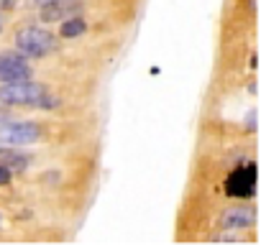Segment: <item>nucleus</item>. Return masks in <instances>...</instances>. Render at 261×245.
Segmentation results:
<instances>
[{"instance_id":"nucleus-1","label":"nucleus","mask_w":261,"mask_h":245,"mask_svg":"<svg viewBox=\"0 0 261 245\" xmlns=\"http://www.w3.org/2000/svg\"><path fill=\"white\" fill-rule=\"evenodd\" d=\"M0 100H3L6 105H34V107H54L59 105V100L49 97V92L26 79V82H6L3 87H0Z\"/></svg>"},{"instance_id":"nucleus-8","label":"nucleus","mask_w":261,"mask_h":245,"mask_svg":"<svg viewBox=\"0 0 261 245\" xmlns=\"http://www.w3.org/2000/svg\"><path fill=\"white\" fill-rule=\"evenodd\" d=\"M87 28V23L80 18V16H72V18H64L62 26H59V36L62 39H74V36H82Z\"/></svg>"},{"instance_id":"nucleus-9","label":"nucleus","mask_w":261,"mask_h":245,"mask_svg":"<svg viewBox=\"0 0 261 245\" xmlns=\"http://www.w3.org/2000/svg\"><path fill=\"white\" fill-rule=\"evenodd\" d=\"M26 164H29V159L26 156H18V154H6V169L8 171H23L26 169Z\"/></svg>"},{"instance_id":"nucleus-11","label":"nucleus","mask_w":261,"mask_h":245,"mask_svg":"<svg viewBox=\"0 0 261 245\" xmlns=\"http://www.w3.org/2000/svg\"><path fill=\"white\" fill-rule=\"evenodd\" d=\"M246 128H248V131L256 128V112H248V117H246Z\"/></svg>"},{"instance_id":"nucleus-4","label":"nucleus","mask_w":261,"mask_h":245,"mask_svg":"<svg viewBox=\"0 0 261 245\" xmlns=\"http://www.w3.org/2000/svg\"><path fill=\"white\" fill-rule=\"evenodd\" d=\"M253 184H256V166L248 164L243 169H236L230 176H228V187L225 192L230 197H251L253 194Z\"/></svg>"},{"instance_id":"nucleus-2","label":"nucleus","mask_w":261,"mask_h":245,"mask_svg":"<svg viewBox=\"0 0 261 245\" xmlns=\"http://www.w3.org/2000/svg\"><path fill=\"white\" fill-rule=\"evenodd\" d=\"M16 46H18V51H21L23 56L41 59V56H49V54L57 49V39H54L46 28L29 26V28H21V31H18Z\"/></svg>"},{"instance_id":"nucleus-5","label":"nucleus","mask_w":261,"mask_h":245,"mask_svg":"<svg viewBox=\"0 0 261 245\" xmlns=\"http://www.w3.org/2000/svg\"><path fill=\"white\" fill-rule=\"evenodd\" d=\"M0 79L3 82H26L31 79V67L23 56L16 54H0Z\"/></svg>"},{"instance_id":"nucleus-6","label":"nucleus","mask_w":261,"mask_h":245,"mask_svg":"<svg viewBox=\"0 0 261 245\" xmlns=\"http://www.w3.org/2000/svg\"><path fill=\"white\" fill-rule=\"evenodd\" d=\"M253 225V209L251 207H230L220 217V227L225 230H243Z\"/></svg>"},{"instance_id":"nucleus-10","label":"nucleus","mask_w":261,"mask_h":245,"mask_svg":"<svg viewBox=\"0 0 261 245\" xmlns=\"http://www.w3.org/2000/svg\"><path fill=\"white\" fill-rule=\"evenodd\" d=\"M8 181H11V171H8L3 164H0V187H6Z\"/></svg>"},{"instance_id":"nucleus-3","label":"nucleus","mask_w":261,"mask_h":245,"mask_svg":"<svg viewBox=\"0 0 261 245\" xmlns=\"http://www.w3.org/2000/svg\"><path fill=\"white\" fill-rule=\"evenodd\" d=\"M39 136H41L39 126L36 122H29V120L0 126V143H8V146H29V143L39 141Z\"/></svg>"},{"instance_id":"nucleus-14","label":"nucleus","mask_w":261,"mask_h":245,"mask_svg":"<svg viewBox=\"0 0 261 245\" xmlns=\"http://www.w3.org/2000/svg\"><path fill=\"white\" fill-rule=\"evenodd\" d=\"M0 26H3V23H0Z\"/></svg>"},{"instance_id":"nucleus-12","label":"nucleus","mask_w":261,"mask_h":245,"mask_svg":"<svg viewBox=\"0 0 261 245\" xmlns=\"http://www.w3.org/2000/svg\"><path fill=\"white\" fill-rule=\"evenodd\" d=\"M16 3H18V0H0V8H16Z\"/></svg>"},{"instance_id":"nucleus-7","label":"nucleus","mask_w":261,"mask_h":245,"mask_svg":"<svg viewBox=\"0 0 261 245\" xmlns=\"http://www.w3.org/2000/svg\"><path fill=\"white\" fill-rule=\"evenodd\" d=\"M72 13H77V6H67L62 0H46L44 8H41V18L44 21H64V18H72Z\"/></svg>"},{"instance_id":"nucleus-13","label":"nucleus","mask_w":261,"mask_h":245,"mask_svg":"<svg viewBox=\"0 0 261 245\" xmlns=\"http://www.w3.org/2000/svg\"><path fill=\"white\" fill-rule=\"evenodd\" d=\"M0 154H3V146H0Z\"/></svg>"}]
</instances>
